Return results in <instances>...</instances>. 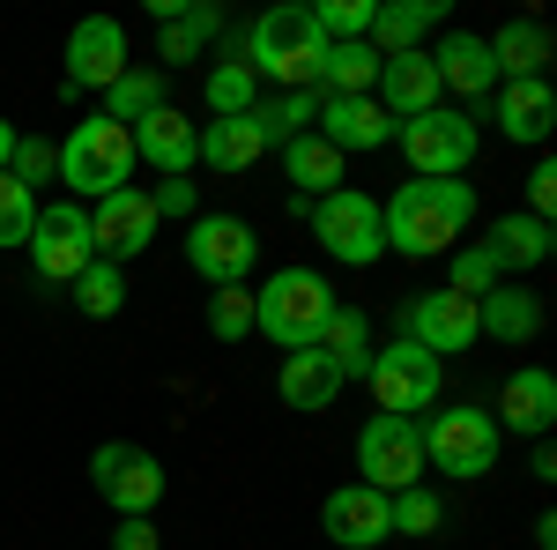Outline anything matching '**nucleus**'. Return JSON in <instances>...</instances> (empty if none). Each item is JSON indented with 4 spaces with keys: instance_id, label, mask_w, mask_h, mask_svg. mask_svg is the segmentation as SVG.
I'll return each instance as SVG.
<instances>
[{
    "instance_id": "1",
    "label": "nucleus",
    "mask_w": 557,
    "mask_h": 550,
    "mask_svg": "<svg viewBox=\"0 0 557 550\" xmlns=\"http://www.w3.org/2000/svg\"><path fill=\"white\" fill-rule=\"evenodd\" d=\"M475 223V186L469 179H409L380 201V231L401 260H438L454 254V239Z\"/></svg>"
},
{
    "instance_id": "2",
    "label": "nucleus",
    "mask_w": 557,
    "mask_h": 550,
    "mask_svg": "<svg viewBox=\"0 0 557 550\" xmlns=\"http://www.w3.org/2000/svg\"><path fill=\"white\" fill-rule=\"evenodd\" d=\"M320 60H327V38L312 23V8H268L246 30V68H253L260 83L320 89Z\"/></svg>"
},
{
    "instance_id": "3",
    "label": "nucleus",
    "mask_w": 557,
    "mask_h": 550,
    "mask_svg": "<svg viewBox=\"0 0 557 550\" xmlns=\"http://www.w3.org/2000/svg\"><path fill=\"white\" fill-rule=\"evenodd\" d=\"M327 313H335V291H327L320 268H275L253 291V328L268 342H283V350H312Z\"/></svg>"
},
{
    "instance_id": "4",
    "label": "nucleus",
    "mask_w": 557,
    "mask_h": 550,
    "mask_svg": "<svg viewBox=\"0 0 557 550\" xmlns=\"http://www.w3.org/2000/svg\"><path fill=\"white\" fill-rule=\"evenodd\" d=\"M60 179H67L75 201H104V194L134 186V134L112 127V120H83L60 142Z\"/></svg>"
},
{
    "instance_id": "5",
    "label": "nucleus",
    "mask_w": 557,
    "mask_h": 550,
    "mask_svg": "<svg viewBox=\"0 0 557 550\" xmlns=\"http://www.w3.org/2000/svg\"><path fill=\"white\" fill-rule=\"evenodd\" d=\"M312 239H320L327 254L343 260V268H372V260L386 254L380 201H372V194H357V186H335V194H320V201H312Z\"/></svg>"
},
{
    "instance_id": "6",
    "label": "nucleus",
    "mask_w": 557,
    "mask_h": 550,
    "mask_svg": "<svg viewBox=\"0 0 557 550\" xmlns=\"http://www.w3.org/2000/svg\"><path fill=\"white\" fill-rule=\"evenodd\" d=\"M417 439H424V462L438 476H491V462H498V424H491V410H469V402L431 417Z\"/></svg>"
},
{
    "instance_id": "7",
    "label": "nucleus",
    "mask_w": 557,
    "mask_h": 550,
    "mask_svg": "<svg viewBox=\"0 0 557 550\" xmlns=\"http://www.w3.org/2000/svg\"><path fill=\"white\" fill-rule=\"evenodd\" d=\"M475 120L454 105H431L424 120H401V157L417 164V179H461L475 164Z\"/></svg>"
},
{
    "instance_id": "8",
    "label": "nucleus",
    "mask_w": 557,
    "mask_h": 550,
    "mask_svg": "<svg viewBox=\"0 0 557 550\" xmlns=\"http://www.w3.org/2000/svg\"><path fill=\"white\" fill-rule=\"evenodd\" d=\"M357 476L372 484V491H409V484H424V439H417V424L409 417H372L357 431Z\"/></svg>"
},
{
    "instance_id": "9",
    "label": "nucleus",
    "mask_w": 557,
    "mask_h": 550,
    "mask_svg": "<svg viewBox=\"0 0 557 550\" xmlns=\"http://www.w3.org/2000/svg\"><path fill=\"white\" fill-rule=\"evenodd\" d=\"M89 476H97V499L112 513H157V499H164V462L149 447H127V439H104L89 454Z\"/></svg>"
},
{
    "instance_id": "10",
    "label": "nucleus",
    "mask_w": 557,
    "mask_h": 550,
    "mask_svg": "<svg viewBox=\"0 0 557 550\" xmlns=\"http://www.w3.org/2000/svg\"><path fill=\"white\" fill-rule=\"evenodd\" d=\"M372 394H380V417H417V410H431L438 402V357L431 350H417V342H386V350H372Z\"/></svg>"
},
{
    "instance_id": "11",
    "label": "nucleus",
    "mask_w": 557,
    "mask_h": 550,
    "mask_svg": "<svg viewBox=\"0 0 557 550\" xmlns=\"http://www.w3.org/2000/svg\"><path fill=\"white\" fill-rule=\"evenodd\" d=\"M260 260V239L246 216H194V231H186V268L223 291V283H246V268Z\"/></svg>"
},
{
    "instance_id": "12",
    "label": "nucleus",
    "mask_w": 557,
    "mask_h": 550,
    "mask_svg": "<svg viewBox=\"0 0 557 550\" xmlns=\"http://www.w3.org/2000/svg\"><path fill=\"white\" fill-rule=\"evenodd\" d=\"M30 260H38V283H75L89 260H97V239H89V209L83 201L38 209V223H30Z\"/></svg>"
},
{
    "instance_id": "13",
    "label": "nucleus",
    "mask_w": 557,
    "mask_h": 550,
    "mask_svg": "<svg viewBox=\"0 0 557 550\" xmlns=\"http://www.w3.org/2000/svg\"><path fill=\"white\" fill-rule=\"evenodd\" d=\"M475 335H483V328H475V297H461V291L409 297V335L401 342H417V350H431V357H461Z\"/></svg>"
},
{
    "instance_id": "14",
    "label": "nucleus",
    "mask_w": 557,
    "mask_h": 550,
    "mask_svg": "<svg viewBox=\"0 0 557 550\" xmlns=\"http://www.w3.org/2000/svg\"><path fill=\"white\" fill-rule=\"evenodd\" d=\"M89 239H97V260H134L149 239H157V201L141 194V186H120V194H104L97 216H89Z\"/></svg>"
},
{
    "instance_id": "15",
    "label": "nucleus",
    "mask_w": 557,
    "mask_h": 550,
    "mask_svg": "<svg viewBox=\"0 0 557 550\" xmlns=\"http://www.w3.org/2000/svg\"><path fill=\"white\" fill-rule=\"evenodd\" d=\"M127 75V30L112 15H83L67 30V89H112Z\"/></svg>"
},
{
    "instance_id": "16",
    "label": "nucleus",
    "mask_w": 557,
    "mask_h": 550,
    "mask_svg": "<svg viewBox=\"0 0 557 550\" xmlns=\"http://www.w3.org/2000/svg\"><path fill=\"white\" fill-rule=\"evenodd\" d=\"M438 97H446V89H438V68H431V52H394V60H380L372 105H380L386 120H424Z\"/></svg>"
},
{
    "instance_id": "17",
    "label": "nucleus",
    "mask_w": 557,
    "mask_h": 550,
    "mask_svg": "<svg viewBox=\"0 0 557 550\" xmlns=\"http://www.w3.org/2000/svg\"><path fill=\"white\" fill-rule=\"evenodd\" d=\"M320 528L335 536L343 550H372L394 536V521H386V491L372 484H343V491H327V506H320Z\"/></svg>"
},
{
    "instance_id": "18",
    "label": "nucleus",
    "mask_w": 557,
    "mask_h": 550,
    "mask_svg": "<svg viewBox=\"0 0 557 550\" xmlns=\"http://www.w3.org/2000/svg\"><path fill=\"white\" fill-rule=\"evenodd\" d=\"M498 431L513 424V431H528V439H550L557 424V380L543 372V365H528V372H513V380L498 387Z\"/></svg>"
},
{
    "instance_id": "19",
    "label": "nucleus",
    "mask_w": 557,
    "mask_h": 550,
    "mask_svg": "<svg viewBox=\"0 0 557 550\" xmlns=\"http://www.w3.org/2000/svg\"><path fill=\"white\" fill-rule=\"evenodd\" d=\"M320 142L327 149H386L394 142V120H386L372 97H320Z\"/></svg>"
},
{
    "instance_id": "20",
    "label": "nucleus",
    "mask_w": 557,
    "mask_h": 550,
    "mask_svg": "<svg viewBox=\"0 0 557 550\" xmlns=\"http://www.w3.org/2000/svg\"><path fill=\"white\" fill-rule=\"evenodd\" d=\"M491 45V68H498V83H543V68H550V23H535V15H520V23H506L498 38H483Z\"/></svg>"
},
{
    "instance_id": "21",
    "label": "nucleus",
    "mask_w": 557,
    "mask_h": 550,
    "mask_svg": "<svg viewBox=\"0 0 557 550\" xmlns=\"http://www.w3.org/2000/svg\"><path fill=\"white\" fill-rule=\"evenodd\" d=\"M475 328L491 342H535L543 335V297L528 291V283H491V291L475 297Z\"/></svg>"
},
{
    "instance_id": "22",
    "label": "nucleus",
    "mask_w": 557,
    "mask_h": 550,
    "mask_svg": "<svg viewBox=\"0 0 557 550\" xmlns=\"http://www.w3.org/2000/svg\"><path fill=\"white\" fill-rule=\"evenodd\" d=\"M491 120H498V134H506V142L543 149V142H550V127H557V89L550 83H506Z\"/></svg>"
},
{
    "instance_id": "23",
    "label": "nucleus",
    "mask_w": 557,
    "mask_h": 550,
    "mask_svg": "<svg viewBox=\"0 0 557 550\" xmlns=\"http://www.w3.org/2000/svg\"><path fill=\"white\" fill-rule=\"evenodd\" d=\"M127 134H134V157H149L164 179H186V171H194V134H201V127H194L186 112L164 105V112H149V120L127 127Z\"/></svg>"
},
{
    "instance_id": "24",
    "label": "nucleus",
    "mask_w": 557,
    "mask_h": 550,
    "mask_svg": "<svg viewBox=\"0 0 557 550\" xmlns=\"http://www.w3.org/2000/svg\"><path fill=\"white\" fill-rule=\"evenodd\" d=\"M431 68H438V89H454V97H491V89H498L491 45L475 38V30H454V38L431 52Z\"/></svg>"
},
{
    "instance_id": "25",
    "label": "nucleus",
    "mask_w": 557,
    "mask_h": 550,
    "mask_svg": "<svg viewBox=\"0 0 557 550\" xmlns=\"http://www.w3.org/2000/svg\"><path fill=\"white\" fill-rule=\"evenodd\" d=\"M275 394H283L290 410H305V417H312V410H335L343 372H335L320 350H290V357H283V372H275Z\"/></svg>"
},
{
    "instance_id": "26",
    "label": "nucleus",
    "mask_w": 557,
    "mask_h": 550,
    "mask_svg": "<svg viewBox=\"0 0 557 550\" xmlns=\"http://www.w3.org/2000/svg\"><path fill=\"white\" fill-rule=\"evenodd\" d=\"M312 350H320V357H327V365L343 372V387H349V380H364V372H372V328H364V313H357V305H335V313H327V328H320V342H312Z\"/></svg>"
},
{
    "instance_id": "27",
    "label": "nucleus",
    "mask_w": 557,
    "mask_h": 550,
    "mask_svg": "<svg viewBox=\"0 0 557 550\" xmlns=\"http://www.w3.org/2000/svg\"><path fill=\"white\" fill-rule=\"evenodd\" d=\"M438 23V0H394V8H372V30L364 45L394 60V52H424V30Z\"/></svg>"
},
{
    "instance_id": "28",
    "label": "nucleus",
    "mask_w": 557,
    "mask_h": 550,
    "mask_svg": "<svg viewBox=\"0 0 557 550\" xmlns=\"http://www.w3.org/2000/svg\"><path fill=\"white\" fill-rule=\"evenodd\" d=\"M483 254L498 260V276H506V268H543L557 254V239H550V223H535V216H498Z\"/></svg>"
},
{
    "instance_id": "29",
    "label": "nucleus",
    "mask_w": 557,
    "mask_h": 550,
    "mask_svg": "<svg viewBox=\"0 0 557 550\" xmlns=\"http://www.w3.org/2000/svg\"><path fill=\"white\" fill-rule=\"evenodd\" d=\"M260 127H253V112L246 120H209V127L194 134V164H215V171H246L260 164Z\"/></svg>"
},
{
    "instance_id": "30",
    "label": "nucleus",
    "mask_w": 557,
    "mask_h": 550,
    "mask_svg": "<svg viewBox=\"0 0 557 550\" xmlns=\"http://www.w3.org/2000/svg\"><path fill=\"white\" fill-rule=\"evenodd\" d=\"M164 105H172V83H164L157 68H127L120 83L104 89V112H97V120H112V127H141V120L164 112Z\"/></svg>"
},
{
    "instance_id": "31",
    "label": "nucleus",
    "mask_w": 557,
    "mask_h": 550,
    "mask_svg": "<svg viewBox=\"0 0 557 550\" xmlns=\"http://www.w3.org/2000/svg\"><path fill=\"white\" fill-rule=\"evenodd\" d=\"M283 171H290V186L298 194H335L343 186V149H327L320 134H298V142H283Z\"/></svg>"
},
{
    "instance_id": "32",
    "label": "nucleus",
    "mask_w": 557,
    "mask_h": 550,
    "mask_svg": "<svg viewBox=\"0 0 557 550\" xmlns=\"http://www.w3.org/2000/svg\"><path fill=\"white\" fill-rule=\"evenodd\" d=\"M320 120V89H283V97H260L253 105V127L260 142H298Z\"/></svg>"
},
{
    "instance_id": "33",
    "label": "nucleus",
    "mask_w": 557,
    "mask_h": 550,
    "mask_svg": "<svg viewBox=\"0 0 557 550\" xmlns=\"http://www.w3.org/2000/svg\"><path fill=\"white\" fill-rule=\"evenodd\" d=\"M320 83H327V97H372V83H380V52H372L364 38L357 45H327Z\"/></svg>"
},
{
    "instance_id": "34",
    "label": "nucleus",
    "mask_w": 557,
    "mask_h": 550,
    "mask_svg": "<svg viewBox=\"0 0 557 550\" xmlns=\"http://www.w3.org/2000/svg\"><path fill=\"white\" fill-rule=\"evenodd\" d=\"M223 30V8H209V0H186L172 23H164V60H201V45Z\"/></svg>"
},
{
    "instance_id": "35",
    "label": "nucleus",
    "mask_w": 557,
    "mask_h": 550,
    "mask_svg": "<svg viewBox=\"0 0 557 550\" xmlns=\"http://www.w3.org/2000/svg\"><path fill=\"white\" fill-rule=\"evenodd\" d=\"M253 105H260V75L246 68V60H223V68L209 75V112L215 120H246Z\"/></svg>"
},
{
    "instance_id": "36",
    "label": "nucleus",
    "mask_w": 557,
    "mask_h": 550,
    "mask_svg": "<svg viewBox=\"0 0 557 550\" xmlns=\"http://www.w3.org/2000/svg\"><path fill=\"white\" fill-rule=\"evenodd\" d=\"M67 291H75V305H83L89 320H112V313L127 305V276H120L112 260H89V268L75 276V283H67Z\"/></svg>"
},
{
    "instance_id": "37",
    "label": "nucleus",
    "mask_w": 557,
    "mask_h": 550,
    "mask_svg": "<svg viewBox=\"0 0 557 550\" xmlns=\"http://www.w3.org/2000/svg\"><path fill=\"white\" fill-rule=\"evenodd\" d=\"M372 8H380V0H320L312 23H320V38H327V45H357L364 30H372Z\"/></svg>"
},
{
    "instance_id": "38",
    "label": "nucleus",
    "mask_w": 557,
    "mask_h": 550,
    "mask_svg": "<svg viewBox=\"0 0 557 550\" xmlns=\"http://www.w3.org/2000/svg\"><path fill=\"white\" fill-rule=\"evenodd\" d=\"M209 328H215V342H246L253 335V291L246 283H223L209 297Z\"/></svg>"
},
{
    "instance_id": "39",
    "label": "nucleus",
    "mask_w": 557,
    "mask_h": 550,
    "mask_svg": "<svg viewBox=\"0 0 557 550\" xmlns=\"http://www.w3.org/2000/svg\"><path fill=\"white\" fill-rule=\"evenodd\" d=\"M30 223H38V201H30V186L0 171V246H30Z\"/></svg>"
},
{
    "instance_id": "40",
    "label": "nucleus",
    "mask_w": 557,
    "mask_h": 550,
    "mask_svg": "<svg viewBox=\"0 0 557 550\" xmlns=\"http://www.w3.org/2000/svg\"><path fill=\"white\" fill-rule=\"evenodd\" d=\"M438 499H431L424 484H409V491H394V499H386V521H394V536H431V528H438Z\"/></svg>"
},
{
    "instance_id": "41",
    "label": "nucleus",
    "mask_w": 557,
    "mask_h": 550,
    "mask_svg": "<svg viewBox=\"0 0 557 550\" xmlns=\"http://www.w3.org/2000/svg\"><path fill=\"white\" fill-rule=\"evenodd\" d=\"M491 283H506V276H498V260L483 254V246H454V283H446V291H461V297H483Z\"/></svg>"
},
{
    "instance_id": "42",
    "label": "nucleus",
    "mask_w": 557,
    "mask_h": 550,
    "mask_svg": "<svg viewBox=\"0 0 557 550\" xmlns=\"http://www.w3.org/2000/svg\"><path fill=\"white\" fill-rule=\"evenodd\" d=\"M52 171H60V149H52L45 134H15V157H8V179H23V186H30V179H52Z\"/></svg>"
},
{
    "instance_id": "43",
    "label": "nucleus",
    "mask_w": 557,
    "mask_h": 550,
    "mask_svg": "<svg viewBox=\"0 0 557 550\" xmlns=\"http://www.w3.org/2000/svg\"><path fill=\"white\" fill-rule=\"evenodd\" d=\"M550 209H557V164L543 157V164L528 171V216H535V223H550Z\"/></svg>"
},
{
    "instance_id": "44",
    "label": "nucleus",
    "mask_w": 557,
    "mask_h": 550,
    "mask_svg": "<svg viewBox=\"0 0 557 550\" xmlns=\"http://www.w3.org/2000/svg\"><path fill=\"white\" fill-rule=\"evenodd\" d=\"M112 550H157V521H149V513H120Z\"/></svg>"
},
{
    "instance_id": "45",
    "label": "nucleus",
    "mask_w": 557,
    "mask_h": 550,
    "mask_svg": "<svg viewBox=\"0 0 557 550\" xmlns=\"http://www.w3.org/2000/svg\"><path fill=\"white\" fill-rule=\"evenodd\" d=\"M149 201H157V216H201V209H194V179H164Z\"/></svg>"
},
{
    "instance_id": "46",
    "label": "nucleus",
    "mask_w": 557,
    "mask_h": 550,
    "mask_svg": "<svg viewBox=\"0 0 557 550\" xmlns=\"http://www.w3.org/2000/svg\"><path fill=\"white\" fill-rule=\"evenodd\" d=\"M8 157H15V127L0 120V171H8Z\"/></svg>"
}]
</instances>
